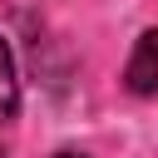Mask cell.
<instances>
[{"label":"cell","instance_id":"6da1fadb","mask_svg":"<svg viewBox=\"0 0 158 158\" xmlns=\"http://www.w3.org/2000/svg\"><path fill=\"white\" fill-rule=\"evenodd\" d=\"M123 84L133 94H158V25L138 35V44L123 64Z\"/></svg>","mask_w":158,"mask_h":158},{"label":"cell","instance_id":"7a4b0ae2","mask_svg":"<svg viewBox=\"0 0 158 158\" xmlns=\"http://www.w3.org/2000/svg\"><path fill=\"white\" fill-rule=\"evenodd\" d=\"M20 114V79H15V54L0 40V128Z\"/></svg>","mask_w":158,"mask_h":158},{"label":"cell","instance_id":"3957f363","mask_svg":"<svg viewBox=\"0 0 158 158\" xmlns=\"http://www.w3.org/2000/svg\"><path fill=\"white\" fill-rule=\"evenodd\" d=\"M54 158H89V153H69V148H59V153H54Z\"/></svg>","mask_w":158,"mask_h":158}]
</instances>
